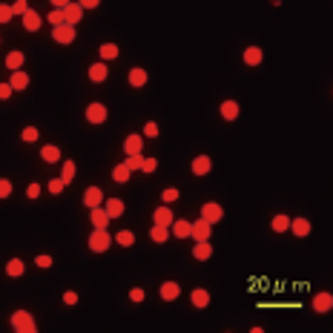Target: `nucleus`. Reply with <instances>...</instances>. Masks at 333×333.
I'll return each mask as SVG.
<instances>
[{
	"label": "nucleus",
	"mask_w": 333,
	"mask_h": 333,
	"mask_svg": "<svg viewBox=\"0 0 333 333\" xmlns=\"http://www.w3.org/2000/svg\"><path fill=\"white\" fill-rule=\"evenodd\" d=\"M12 327L18 333H35V316L29 313V310H15L12 313Z\"/></svg>",
	"instance_id": "nucleus-1"
},
{
	"label": "nucleus",
	"mask_w": 333,
	"mask_h": 333,
	"mask_svg": "<svg viewBox=\"0 0 333 333\" xmlns=\"http://www.w3.org/2000/svg\"><path fill=\"white\" fill-rule=\"evenodd\" d=\"M109 244H112V236H109L106 230H98L95 227V233L89 236V250H92V253H106Z\"/></svg>",
	"instance_id": "nucleus-2"
},
{
	"label": "nucleus",
	"mask_w": 333,
	"mask_h": 333,
	"mask_svg": "<svg viewBox=\"0 0 333 333\" xmlns=\"http://www.w3.org/2000/svg\"><path fill=\"white\" fill-rule=\"evenodd\" d=\"M75 35H78V29L75 26H61V29H52V37H55V44H61V46H69L75 44Z\"/></svg>",
	"instance_id": "nucleus-3"
},
{
	"label": "nucleus",
	"mask_w": 333,
	"mask_h": 333,
	"mask_svg": "<svg viewBox=\"0 0 333 333\" xmlns=\"http://www.w3.org/2000/svg\"><path fill=\"white\" fill-rule=\"evenodd\" d=\"M221 216H224V210H221V204H201V219L207 221V224H216V221H221Z\"/></svg>",
	"instance_id": "nucleus-4"
},
{
	"label": "nucleus",
	"mask_w": 333,
	"mask_h": 333,
	"mask_svg": "<svg viewBox=\"0 0 333 333\" xmlns=\"http://www.w3.org/2000/svg\"><path fill=\"white\" fill-rule=\"evenodd\" d=\"M210 236H213V224H207L204 219H195L193 221V236L190 238H195V241H210Z\"/></svg>",
	"instance_id": "nucleus-5"
},
{
	"label": "nucleus",
	"mask_w": 333,
	"mask_h": 333,
	"mask_svg": "<svg viewBox=\"0 0 333 333\" xmlns=\"http://www.w3.org/2000/svg\"><path fill=\"white\" fill-rule=\"evenodd\" d=\"M101 204H104V190H101V187H89L87 193H84V207L95 210V207H101Z\"/></svg>",
	"instance_id": "nucleus-6"
},
{
	"label": "nucleus",
	"mask_w": 333,
	"mask_h": 333,
	"mask_svg": "<svg viewBox=\"0 0 333 333\" xmlns=\"http://www.w3.org/2000/svg\"><path fill=\"white\" fill-rule=\"evenodd\" d=\"M170 233H173L176 238H190V236H193V221L176 219V221H173V227H170Z\"/></svg>",
	"instance_id": "nucleus-7"
},
{
	"label": "nucleus",
	"mask_w": 333,
	"mask_h": 333,
	"mask_svg": "<svg viewBox=\"0 0 333 333\" xmlns=\"http://www.w3.org/2000/svg\"><path fill=\"white\" fill-rule=\"evenodd\" d=\"M152 221H155V224H161V227H173V221H176V216H173V210H170V204H164V207H158V210L152 213Z\"/></svg>",
	"instance_id": "nucleus-8"
},
{
	"label": "nucleus",
	"mask_w": 333,
	"mask_h": 333,
	"mask_svg": "<svg viewBox=\"0 0 333 333\" xmlns=\"http://www.w3.org/2000/svg\"><path fill=\"white\" fill-rule=\"evenodd\" d=\"M106 115H109V112H106L104 104H89V106H87V121H89V123H104Z\"/></svg>",
	"instance_id": "nucleus-9"
},
{
	"label": "nucleus",
	"mask_w": 333,
	"mask_h": 333,
	"mask_svg": "<svg viewBox=\"0 0 333 333\" xmlns=\"http://www.w3.org/2000/svg\"><path fill=\"white\" fill-rule=\"evenodd\" d=\"M89 221H92V227L106 230L109 227V213H106L104 207H95V210H89Z\"/></svg>",
	"instance_id": "nucleus-10"
},
{
	"label": "nucleus",
	"mask_w": 333,
	"mask_h": 333,
	"mask_svg": "<svg viewBox=\"0 0 333 333\" xmlns=\"http://www.w3.org/2000/svg\"><path fill=\"white\" fill-rule=\"evenodd\" d=\"M330 307H333V296L330 293H316L313 296V310L316 313H327Z\"/></svg>",
	"instance_id": "nucleus-11"
},
{
	"label": "nucleus",
	"mask_w": 333,
	"mask_h": 333,
	"mask_svg": "<svg viewBox=\"0 0 333 333\" xmlns=\"http://www.w3.org/2000/svg\"><path fill=\"white\" fill-rule=\"evenodd\" d=\"M178 296H181L178 281H164V284H161V299H164V302H176Z\"/></svg>",
	"instance_id": "nucleus-12"
},
{
	"label": "nucleus",
	"mask_w": 333,
	"mask_h": 333,
	"mask_svg": "<svg viewBox=\"0 0 333 333\" xmlns=\"http://www.w3.org/2000/svg\"><path fill=\"white\" fill-rule=\"evenodd\" d=\"M141 149H144V138L141 135H130V138L123 141V152L127 155H141Z\"/></svg>",
	"instance_id": "nucleus-13"
},
{
	"label": "nucleus",
	"mask_w": 333,
	"mask_h": 333,
	"mask_svg": "<svg viewBox=\"0 0 333 333\" xmlns=\"http://www.w3.org/2000/svg\"><path fill=\"white\" fill-rule=\"evenodd\" d=\"M290 233L299 236V238L310 236V221H307V219H290Z\"/></svg>",
	"instance_id": "nucleus-14"
},
{
	"label": "nucleus",
	"mask_w": 333,
	"mask_h": 333,
	"mask_svg": "<svg viewBox=\"0 0 333 333\" xmlns=\"http://www.w3.org/2000/svg\"><path fill=\"white\" fill-rule=\"evenodd\" d=\"M193 259H198V262H207V259H213V244H210V241H195Z\"/></svg>",
	"instance_id": "nucleus-15"
},
{
	"label": "nucleus",
	"mask_w": 333,
	"mask_h": 333,
	"mask_svg": "<svg viewBox=\"0 0 333 333\" xmlns=\"http://www.w3.org/2000/svg\"><path fill=\"white\" fill-rule=\"evenodd\" d=\"M40 158H44L46 164H58L61 161V149L55 147V144H44L40 147Z\"/></svg>",
	"instance_id": "nucleus-16"
},
{
	"label": "nucleus",
	"mask_w": 333,
	"mask_h": 333,
	"mask_svg": "<svg viewBox=\"0 0 333 333\" xmlns=\"http://www.w3.org/2000/svg\"><path fill=\"white\" fill-rule=\"evenodd\" d=\"M66 23H69V26H78L80 23V18H84V9H80V3H69V6H66Z\"/></svg>",
	"instance_id": "nucleus-17"
},
{
	"label": "nucleus",
	"mask_w": 333,
	"mask_h": 333,
	"mask_svg": "<svg viewBox=\"0 0 333 333\" xmlns=\"http://www.w3.org/2000/svg\"><path fill=\"white\" fill-rule=\"evenodd\" d=\"M262 61H264V52L259 49V46H247L244 49V63L247 66H259Z\"/></svg>",
	"instance_id": "nucleus-18"
},
{
	"label": "nucleus",
	"mask_w": 333,
	"mask_h": 333,
	"mask_svg": "<svg viewBox=\"0 0 333 333\" xmlns=\"http://www.w3.org/2000/svg\"><path fill=\"white\" fill-rule=\"evenodd\" d=\"M104 210L109 213V219H121V216H123V201H121V198H106Z\"/></svg>",
	"instance_id": "nucleus-19"
},
{
	"label": "nucleus",
	"mask_w": 333,
	"mask_h": 333,
	"mask_svg": "<svg viewBox=\"0 0 333 333\" xmlns=\"http://www.w3.org/2000/svg\"><path fill=\"white\" fill-rule=\"evenodd\" d=\"M190 302H193V307H198V310H201V307L210 305V293H207L204 287H195L193 293H190Z\"/></svg>",
	"instance_id": "nucleus-20"
},
{
	"label": "nucleus",
	"mask_w": 333,
	"mask_h": 333,
	"mask_svg": "<svg viewBox=\"0 0 333 333\" xmlns=\"http://www.w3.org/2000/svg\"><path fill=\"white\" fill-rule=\"evenodd\" d=\"M40 23H44V18H40L35 9H29L26 15H23V29H29V32H37V29H40Z\"/></svg>",
	"instance_id": "nucleus-21"
},
{
	"label": "nucleus",
	"mask_w": 333,
	"mask_h": 333,
	"mask_svg": "<svg viewBox=\"0 0 333 333\" xmlns=\"http://www.w3.org/2000/svg\"><path fill=\"white\" fill-rule=\"evenodd\" d=\"M109 69H106V63H92L89 66V80H95V84H104Z\"/></svg>",
	"instance_id": "nucleus-22"
},
{
	"label": "nucleus",
	"mask_w": 333,
	"mask_h": 333,
	"mask_svg": "<svg viewBox=\"0 0 333 333\" xmlns=\"http://www.w3.org/2000/svg\"><path fill=\"white\" fill-rule=\"evenodd\" d=\"M238 112H241V109H238L236 101H224V104H221V118H224V121H236Z\"/></svg>",
	"instance_id": "nucleus-23"
},
{
	"label": "nucleus",
	"mask_w": 333,
	"mask_h": 333,
	"mask_svg": "<svg viewBox=\"0 0 333 333\" xmlns=\"http://www.w3.org/2000/svg\"><path fill=\"white\" fill-rule=\"evenodd\" d=\"M210 170H213V161H210L207 155H198V158L193 161V173H195V176H207Z\"/></svg>",
	"instance_id": "nucleus-24"
},
{
	"label": "nucleus",
	"mask_w": 333,
	"mask_h": 333,
	"mask_svg": "<svg viewBox=\"0 0 333 333\" xmlns=\"http://www.w3.org/2000/svg\"><path fill=\"white\" fill-rule=\"evenodd\" d=\"M170 236H173V233H170V227H161V224H152V230H149V238H152L155 244H164Z\"/></svg>",
	"instance_id": "nucleus-25"
},
{
	"label": "nucleus",
	"mask_w": 333,
	"mask_h": 333,
	"mask_svg": "<svg viewBox=\"0 0 333 333\" xmlns=\"http://www.w3.org/2000/svg\"><path fill=\"white\" fill-rule=\"evenodd\" d=\"M9 84H12V89H15V92H20V89L29 87V75H26V72H12V75H9Z\"/></svg>",
	"instance_id": "nucleus-26"
},
{
	"label": "nucleus",
	"mask_w": 333,
	"mask_h": 333,
	"mask_svg": "<svg viewBox=\"0 0 333 333\" xmlns=\"http://www.w3.org/2000/svg\"><path fill=\"white\" fill-rule=\"evenodd\" d=\"M130 176H132V170H130L127 164H123V161H121V164H118V166L112 170V178L118 181V184H127V181H130Z\"/></svg>",
	"instance_id": "nucleus-27"
},
{
	"label": "nucleus",
	"mask_w": 333,
	"mask_h": 333,
	"mask_svg": "<svg viewBox=\"0 0 333 333\" xmlns=\"http://www.w3.org/2000/svg\"><path fill=\"white\" fill-rule=\"evenodd\" d=\"M23 66V52H9L6 55V69L9 72H20Z\"/></svg>",
	"instance_id": "nucleus-28"
},
{
	"label": "nucleus",
	"mask_w": 333,
	"mask_h": 333,
	"mask_svg": "<svg viewBox=\"0 0 333 333\" xmlns=\"http://www.w3.org/2000/svg\"><path fill=\"white\" fill-rule=\"evenodd\" d=\"M98 55H101V63H104V61H115L121 52H118V46L115 44H104L101 49H98Z\"/></svg>",
	"instance_id": "nucleus-29"
},
{
	"label": "nucleus",
	"mask_w": 333,
	"mask_h": 333,
	"mask_svg": "<svg viewBox=\"0 0 333 333\" xmlns=\"http://www.w3.org/2000/svg\"><path fill=\"white\" fill-rule=\"evenodd\" d=\"M147 72L141 69V66H135V69H130V87H144L147 84Z\"/></svg>",
	"instance_id": "nucleus-30"
},
{
	"label": "nucleus",
	"mask_w": 333,
	"mask_h": 333,
	"mask_svg": "<svg viewBox=\"0 0 333 333\" xmlns=\"http://www.w3.org/2000/svg\"><path fill=\"white\" fill-rule=\"evenodd\" d=\"M75 173H78V166H75V161H63L61 178L66 181V184H72V181H75Z\"/></svg>",
	"instance_id": "nucleus-31"
},
{
	"label": "nucleus",
	"mask_w": 333,
	"mask_h": 333,
	"mask_svg": "<svg viewBox=\"0 0 333 333\" xmlns=\"http://www.w3.org/2000/svg\"><path fill=\"white\" fill-rule=\"evenodd\" d=\"M115 241L121 247H132L135 244V233H132V230H121V233H115Z\"/></svg>",
	"instance_id": "nucleus-32"
},
{
	"label": "nucleus",
	"mask_w": 333,
	"mask_h": 333,
	"mask_svg": "<svg viewBox=\"0 0 333 333\" xmlns=\"http://www.w3.org/2000/svg\"><path fill=\"white\" fill-rule=\"evenodd\" d=\"M23 270H26V264L20 262V259H12L6 264V276H23Z\"/></svg>",
	"instance_id": "nucleus-33"
},
{
	"label": "nucleus",
	"mask_w": 333,
	"mask_h": 333,
	"mask_svg": "<svg viewBox=\"0 0 333 333\" xmlns=\"http://www.w3.org/2000/svg\"><path fill=\"white\" fill-rule=\"evenodd\" d=\"M273 230H276V233H287L290 230V219L284 216V213H279V216L273 219Z\"/></svg>",
	"instance_id": "nucleus-34"
},
{
	"label": "nucleus",
	"mask_w": 333,
	"mask_h": 333,
	"mask_svg": "<svg viewBox=\"0 0 333 333\" xmlns=\"http://www.w3.org/2000/svg\"><path fill=\"white\" fill-rule=\"evenodd\" d=\"M20 138L26 141V144H32V141H37V138H40V130H37V127H26V130L20 132Z\"/></svg>",
	"instance_id": "nucleus-35"
},
{
	"label": "nucleus",
	"mask_w": 333,
	"mask_h": 333,
	"mask_svg": "<svg viewBox=\"0 0 333 333\" xmlns=\"http://www.w3.org/2000/svg\"><path fill=\"white\" fill-rule=\"evenodd\" d=\"M63 187H66V181H63V178H52V181H49V193H52V195H61Z\"/></svg>",
	"instance_id": "nucleus-36"
},
{
	"label": "nucleus",
	"mask_w": 333,
	"mask_h": 333,
	"mask_svg": "<svg viewBox=\"0 0 333 333\" xmlns=\"http://www.w3.org/2000/svg\"><path fill=\"white\" fill-rule=\"evenodd\" d=\"M123 164L130 166V170H141V166H144V155H127Z\"/></svg>",
	"instance_id": "nucleus-37"
},
{
	"label": "nucleus",
	"mask_w": 333,
	"mask_h": 333,
	"mask_svg": "<svg viewBox=\"0 0 333 333\" xmlns=\"http://www.w3.org/2000/svg\"><path fill=\"white\" fill-rule=\"evenodd\" d=\"M12 18H15V9H12V6H0V23L6 26Z\"/></svg>",
	"instance_id": "nucleus-38"
},
{
	"label": "nucleus",
	"mask_w": 333,
	"mask_h": 333,
	"mask_svg": "<svg viewBox=\"0 0 333 333\" xmlns=\"http://www.w3.org/2000/svg\"><path fill=\"white\" fill-rule=\"evenodd\" d=\"M12 195V181L9 178H0V198H9Z\"/></svg>",
	"instance_id": "nucleus-39"
},
{
	"label": "nucleus",
	"mask_w": 333,
	"mask_h": 333,
	"mask_svg": "<svg viewBox=\"0 0 333 333\" xmlns=\"http://www.w3.org/2000/svg\"><path fill=\"white\" fill-rule=\"evenodd\" d=\"M176 198H178V190H176V187H166V190H164V204H173Z\"/></svg>",
	"instance_id": "nucleus-40"
},
{
	"label": "nucleus",
	"mask_w": 333,
	"mask_h": 333,
	"mask_svg": "<svg viewBox=\"0 0 333 333\" xmlns=\"http://www.w3.org/2000/svg\"><path fill=\"white\" fill-rule=\"evenodd\" d=\"M141 170H144V173H155L158 161H155V158H144V166H141Z\"/></svg>",
	"instance_id": "nucleus-41"
},
{
	"label": "nucleus",
	"mask_w": 333,
	"mask_h": 333,
	"mask_svg": "<svg viewBox=\"0 0 333 333\" xmlns=\"http://www.w3.org/2000/svg\"><path fill=\"white\" fill-rule=\"evenodd\" d=\"M144 135H147V138H155V135H158V123L149 121L147 127H144Z\"/></svg>",
	"instance_id": "nucleus-42"
},
{
	"label": "nucleus",
	"mask_w": 333,
	"mask_h": 333,
	"mask_svg": "<svg viewBox=\"0 0 333 333\" xmlns=\"http://www.w3.org/2000/svg\"><path fill=\"white\" fill-rule=\"evenodd\" d=\"M37 195H40V184H35V181H32V184L26 187V198H37Z\"/></svg>",
	"instance_id": "nucleus-43"
},
{
	"label": "nucleus",
	"mask_w": 333,
	"mask_h": 333,
	"mask_svg": "<svg viewBox=\"0 0 333 333\" xmlns=\"http://www.w3.org/2000/svg\"><path fill=\"white\" fill-rule=\"evenodd\" d=\"M12 9H15V15H20V18H23V15L29 12V6L23 3V0H18V3H12Z\"/></svg>",
	"instance_id": "nucleus-44"
},
{
	"label": "nucleus",
	"mask_w": 333,
	"mask_h": 333,
	"mask_svg": "<svg viewBox=\"0 0 333 333\" xmlns=\"http://www.w3.org/2000/svg\"><path fill=\"white\" fill-rule=\"evenodd\" d=\"M63 302H66V305H78V293H75V290H66V293H63Z\"/></svg>",
	"instance_id": "nucleus-45"
},
{
	"label": "nucleus",
	"mask_w": 333,
	"mask_h": 333,
	"mask_svg": "<svg viewBox=\"0 0 333 333\" xmlns=\"http://www.w3.org/2000/svg\"><path fill=\"white\" fill-rule=\"evenodd\" d=\"M35 264L37 267H52V256H37Z\"/></svg>",
	"instance_id": "nucleus-46"
},
{
	"label": "nucleus",
	"mask_w": 333,
	"mask_h": 333,
	"mask_svg": "<svg viewBox=\"0 0 333 333\" xmlns=\"http://www.w3.org/2000/svg\"><path fill=\"white\" fill-rule=\"evenodd\" d=\"M12 92H15V89H12V84H3V87H0V98H3V101H9Z\"/></svg>",
	"instance_id": "nucleus-47"
},
{
	"label": "nucleus",
	"mask_w": 333,
	"mask_h": 333,
	"mask_svg": "<svg viewBox=\"0 0 333 333\" xmlns=\"http://www.w3.org/2000/svg\"><path fill=\"white\" fill-rule=\"evenodd\" d=\"M130 299H132V302H144V290H141V287H132V290H130Z\"/></svg>",
	"instance_id": "nucleus-48"
},
{
	"label": "nucleus",
	"mask_w": 333,
	"mask_h": 333,
	"mask_svg": "<svg viewBox=\"0 0 333 333\" xmlns=\"http://www.w3.org/2000/svg\"><path fill=\"white\" fill-rule=\"evenodd\" d=\"M98 6H101L98 0H84V3H80V9H98Z\"/></svg>",
	"instance_id": "nucleus-49"
},
{
	"label": "nucleus",
	"mask_w": 333,
	"mask_h": 333,
	"mask_svg": "<svg viewBox=\"0 0 333 333\" xmlns=\"http://www.w3.org/2000/svg\"><path fill=\"white\" fill-rule=\"evenodd\" d=\"M66 6H69L66 0H52V9H66Z\"/></svg>",
	"instance_id": "nucleus-50"
}]
</instances>
